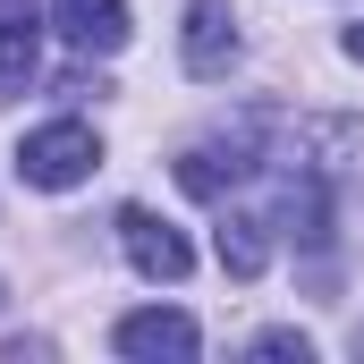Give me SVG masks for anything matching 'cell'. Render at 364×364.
<instances>
[{
  "label": "cell",
  "mask_w": 364,
  "mask_h": 364,
  "mask_svg": "<svg viewBox=\"0 0 364 364\" xmlns=\"http://www.w3.org/2000/svg\"><path fill=\"white\" fill-rule=\"evenodd\" d=\"M43 68V0H0V102L34 85Z\"/></svg>",
  "instance_id": "cell-6"
},
{
  "label": "cell",
  "mask_w": 364,
  "mask_h": 364,
  "mask_svg": "<svg viewBox=\"0 0 364 364\" xmlns=\"http://www.w3.org/2000/svg\"><path fill=\"white\" fill-rule=\"evenodd\" d=\"M263 263H272V220L263 212H220V272L255 279Z\"/></svg>",
  "instance_id": "cell-9"
},
{
  "label": "cell",
  "mask_w": 364,
  "mask_h": 364,
  "mask_svg": "<svg viewBox=\"0 0 364 364\" xmlns=\"http://www.w3.org/2000/svg\"><path fill=\"white\" fill-rule=\"evenodd\" d=\"M339 51H348V60H364V17L348 26V34H339Z\"/></svg>",
  "instance_id": "cell-11"
},
{
  "label": "cell",
  "mask_w": 364,
  "mask_h": 364,
  "mask_svg": "<svg viewBox=\"0 0 364 364\" xmlns=\"http://www.w3.org/2000/svg\"><path fill=\"white\" fill-rule=\"evenodd\" d=\"M255 170V127H237V136H212V144H186L178 153V186L195 203H229V186Z\"/></svg>",
  "instance_id": "cell-4"
},
{
  "label": "cell",
  "mask_w": 364,
  "mask_h": 364,
  "mask_svg": "<svg viewBox=\"0 0 364 364\" xmlns=\"http://www.w3.org/2000/svg\"><path fill=\"white\" fill-rule=\"evenodd\" d=\"M255 356H314V339H305V331H263V339H255Z\"/></svg>",
  "instance_id": "cell-10"
},
{
  "label": "cell",
  "mask_w": 364,
  "mask_h": 364,
  "mask_svg": "<svg viewBox=\"0 0 364 364\" xmlns=\"http://www.w3.org/2000/svg\"><path fill=\"white\" fill-rule=\"evenodd\" d=\"M110 348H119V356H136V364H186L203 339H195V322H186L178 305H144V314H119Z\"/></svg>",
  "instance_id": "cell-5"
},
{
  "label": "cell",
  "mask_w": 364,
  "mask_h": 364,
  "mask_svg": "<svg viewBox=\"0 0 364 364\" xmlns=\"http://www.w3.org/2000/svg\"><path fill=\"white\" fill-rule=\"evenodd\" d=\"M51 17H60L68 51H93V60L127 51V0H51Z\"/></svg>",
  "instance_id": "cell-7"
},
{
  "label": "cell",
  "mask_w": 364,
  "mask_h": 364,
  "mask_svg": "<svg viewBox=\"0 0 364 364\" xmlns=\"http://www.w3.org/2000/svg\"><path fill=\"white\" fill-rule=\"evenodd\" d=\"M102 170V136H93L85 119H51V127H34L26 144H17V178L43 186V195H68V186H85Z\"/></svg>",
  "instance_id": "cell-1"
},
{
  "label": "cell",
  "mask_w": 364,
  "mask_h": 364,
  "mask_svg": "<svg viewBox=\"0 0 364 364\" xmlns=\"http://www.w3.org/2000/svg\"><path fill=\"white\" fill-rule=\"evenodd\" d=\"M119 246H127V263H136L144 279H170V288H178V279L195 272V246H186L161 212H144V203L119 212Z\"/></svg>",
  "instance_id": "cell-3"
},
{
  "label": "cell",
  "mask_w": 364,
  "mask_h": 364,
  "mask_svg": "<svg viewBox=\"0 0 364 364\" xmlns=\"http://www.w3.org/2000/svg\"><path fill=\"white\" fill-rule=\"evenodd\" d=\"M272 229H279V237H296V246H322V237H331V186H322V170H296V178L279 186Z\"/></svg>",
  "instance_id": "cell-8"
},
{
  "label": "cell",
  "mask_w": 364,
  "mask_h": 364,
  "mask_svg": "<svg viewBox=\"0 0 364 364\" xmlns=\"http://www.w3.org/2000/svg\"><path fill=\"white\" fill-rule=\"evenodd\" d=\"M178 60H186V77H203V85L237 68V9H229V0H186Z\"/></svg>",
  "instance_id": "cell-2"
}]
</instances>
